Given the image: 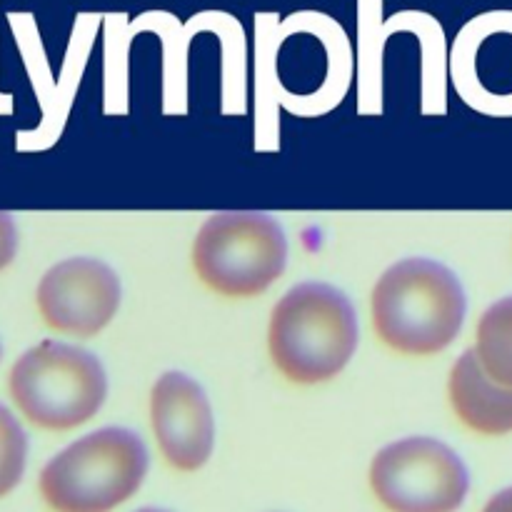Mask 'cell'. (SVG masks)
<instances>
[{"label":"cell","mask_w":512,"mask_h":512,"mask_svg":"<svg viewBox=\"0 0 512 512\" xmlns=\"http://www.w3.org/2000/svg\"><path fill=\"white\" fill-rule=\"evenodd\" d=\"M468 298L458 275L428 258L390 265L373 288L380 343L403 355H435L458 338Z\"/></svg>","instance_id":"cell-1"},{"label":"cell","mask_w":512,"mask_h":512,"mask_svg":"<svg viewBox=\"0 0 512 512\" xmlns=\"http://www.w3.org/2000/svg\"><path fill=\"white\" fill-rule=\"evenodd\" d=\"M268 348L275 368L298 385L333 380L358 348V315L348 295L325 283H303L278 300Z\"/></svg>","instance_id":"cell-2"},{"label":"cell","mask_w":512,"mask_h":512,"mask_svg":"<svg viewBox=\"0 0 512 512\" xmlns=\"http://www.w3.org/2000/svg\"><path fill=\"white\" fill-rule=\"evenodd\" d=\"M148 473L145 443L125 428H103L55 455L40 493L55 512H110L133 498Z\"/></svg>","instance_id":"cell-3"},{"label":"cell","mask_w":512,"mask_h":512,"mask_svg":"<svg viewBox=\"0 0 512 512\" xmlns=\"http://www.w3.org/2000/svg\"><path fill=\"white\" fill-rule=\"evenodd\" d=\"M10 398L33 425L70 430L88 423L108 395V375L93 353L75 345H35L18 358L8 378Z\"/></svg>","instance_id":"cell-4"},{"label":"cell","mask_w":512,"mask_h":512,"mask_svg":"<svg viewBox=\"0 0 512 512\" xmlns=\"http://www.w3.org/2000/svg\"><path fill=\"white\" fill-rule=\"evenodd\" d=\"M200 283L225 298L265 293L288 265V240L275 218L255 210L215 213L193 243Z\"/></svg>","instance_id":"cell-5"},{"label":"cell","mask_w":512,"mask_h":512,"mask_svg":"<svg viewBox=\"0 0 512 512\" xmlns=\"http://www.w3.org/2000/svg\"><path fill=\"white\" fill-rule=\"evenodd\" d=\"M370 488L390 512H455L468 498L470 475L450 445L415 435L375 455Z\"/></svg>","instance_id":"cell-6"},{"label":"cell","mask_w":512,"mask_h":512,"mask_svg":"<svg viewBox=\"0 0 512 512\" xmlns=\"http://www.w3.org/2000/svg\"><path fill=\"white\" fill-rule=\"evenodd\" d=\"M35 298L48 328L93 338L115 318L123 288L110 265L95 258H70L43 275Z\"/></svg>","instance_id":"cell-7"},{"label":"cell","mask_w":512,"mask_h":512,"mask_svg":"<svg viewBox=\"0 0 512 512\" xmlns=\"http://www.w3.org/2000/svg\"><path fill=\"white\" fill-rule=\"evenodd\" d=\"M455 90L485 115H512V18L473 20L458 35L450 60Z\"/></svg>","instance_id":"cell-8"},{"label":"cell","mask_w":512,"mask_h":512,"mask_svg":"<svg viewBox=\"0 0 512 512\" xmlns=\"http://www.w3.org/2000/svg\"><path fill=\"white\" fill-rule=\"evenodd\" d=\"M150 420L165 460L193 473L213 455L215 423L205 390L190 375L163 373L150 390Z\"/></svg>","instance_id":"cell-9"},{"label":"cell","mask_w":512,"mask_h":512,"mask_svg":"<svg viewBox=\"0 0 512 512\" xmlns=\"http://www.w3.org/2000/svg\"><path fill=\"white\" fill-rule=\"evenodd\" d=\"M450 405L465 428L478 435L512 433V388L490 378L473 350L455 360L448 380Z\"/></svg>","instance_id":"cell-10"},{"label":"cell","mask_w":512,"mask_h":512,"mask_svg":"<svg viewBox=\"0 0 512 512\" xmlns=\"http://www.w3.org/2000/svg\"><path fill=\"white\" fill-rule=\"evenodd\" d=\"M385 38L395 30H413L418 33L420 48H423V113L425 115H443L448 110V98H445V40L440 33V25L433 18L420 13H400L383 25Z\"/></svg>","instance_id":"cell-11"},{"label":"cell","mask_w":512,"mask_h":512,"mask_svg":"<svg viewBox=\"0 0 512 512\" xmlns=\"http://www.w3.org/2000/svg\"><path fill=\"white\" fill-rule=\"evenodd\" d=\"M275 45H278V30L275 20H258V65H255V148L275 150L280 145L278 125V83H275Z\"/></svg>","instance_id":"cell-12"},{"label":"cell","mask_w":512,"mask_h":512,"mask_svg":"<svg viewBox=\"0 0 512 512\" xmlns=\"http://www.w3.org/2000/svg\"><path fill=\"white\" fill-rule=\"evenodd\" d=\"M160 23L140 18L135 23L138 28L158 30L163 40V110L168 115L188 113V30L180 28L173 18L160 15Z\"/></svg>","instance_id":"cell-13"},{"label":"cell","mask_w":512,"mask_h":512,"mask_svg":"<svg viewBox=\"0 0 512 512\" xmlns=\"http://www.w3.org/2000/svg\"><path fill=\"white\" fill-rule=\"evenodd\" d=\"M475 355L495 383L512 388V295L483 313L475 333Z\"/></svg>","instance_id":"cell-14"},{"label":"cell","mask_w":512,"mask_h":512,"mask_svg":"<svg viewBox=\"0 0 512 512\" xmlns=\"http://www.w3.org/2000/svg\"><path fill=\"white\" fill-rule=\"evenodd\" d=\"M220 25L213 23V13L200 15L190 28H210L220 33L223 48V113L240 115L245 110V40L240 25L228 15H218Z\"/></svg>","instance_id":"cell-15"},{"label":"cell","mask_w":512,"mask_h":512,"mask_svg":"<svg viewBox=\"0 0 512 512\" xmlns=\"http://www.w3.org/2000/svg\"><path fill=\"white\" fill-rule=\"evenodd\" d=\"M128 48L130 35L120 18L110 20L108 38H105V95L103 108L108 115L128 113Z\"/></svg>","instance_id":"cell-16"},{"label":"cell","mask_w":512,"mask_h":512,"mask_svg":"<svg viewBox=\"0 0 512 512\" xmlns=\"http://www.w3.org/2000/svg\"><path fill=\"white\" fill-rule=\"evenodd\" d=\"M28 455V438L18 420L5 405H0V498L20 483Z\"/></svg>","instance_id":"cell-17"},{"label":"cell","mask_w":512,"mask_h":512,"mask_svg":"<svg viewBox=\"0 0 512 512\" xmlns=\"http://www.w3.org/2000/svg\"><path fill=\"white\" fill-rule=\"evenodd\" d=\"M18 250V230L8 213H0V270L8 268Z\"/></svg>","instance_id":"cell-18"},{"label":"cell","mask_w":512,"mask_h":512,"mask_svg":"<svg viewBox=\"0 0 512 512\" xmlns=\"http://www.w3.org/2000/svg\"><path fill=\"white\" fill-rule=\"evenodd\" d=\"M483 512H512V488L500 490V493L485 505Z\"/></svg>","instance_id":"cell-19"},{"label":"cell","mask_w":512,"mask_h":512,"mask_svg":"<svg viewBox=\"0 0 512 512\" xmlns=\"http://www.w3.org/2000/svg\"><path fill=\"white\" fill-rule=\"evenodd\" d=\"M138 512H165V510H155V508H148V510H138Z\"/></svg>","instance_id":"cell-20"}]
</instances>
